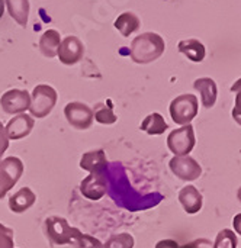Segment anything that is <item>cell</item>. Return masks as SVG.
Here are the masks:
<instances>
[{
  "mask_svg": "<svg viewBox=\"0 0 241 248\" xmlns=\"http://www.w3.org/2000/svg\"><path fill=\"white\" fill-rule=\"evenodd\" d=\"M177 198H179V202H180L182 208L189 215H195V214H198L202 209V205H204L202 193L195 186H192V185L185 186L179 192Z\"/></svg>",
  "mask_w": 241,
  "mask_h": 248,
  "instance_id": "obj_14",
  "label": "cell"
},
{
  "mask_svg": "<svg viewBox=\"0 0 241 248\" xmlns=\"http://www.w3.org/2000/svg\"><path fill=\"white\" fill-rule=\"evenodd\" d=\"M7 148H9V138H7V134H6L3 124L0 122V161H1L3 154L7 151Z\"/></svg>",
  "mask_w": 241,
  "mask_h": 248,
  "instance_id": "obj_28",
  "label": "cell"
},
{
  "mask_svg": "<svg viewBox=\"0 0 241 248\" xmlns=\"http://www.w3.org/2000/svg\"><path fill=\"white\" fill-rule=\"evenodd\" d=\"M57 99H58V94L52 86H48V84L35 86L32 90L31 105H29V112H31L32 118L42 119V118L48 116L52 112V109L55 108Z\"/></svg>",
  "mask_w": 241,
  "mask_h": 248,
  "instance_id": "obj_4",
  "label": "cell"
},
{
  "mask_svg": "<svg viewBox=\"0 0 241 248\" xmlns=\"http://www.w3.org/2000/svg\"><path fill=\"white\" fill-rule=\"evenodd\" d=\"M113 26L121 32L122 36L128 38L141 28V20L134 12H124L115 19Z\"/></svg>",
  "mask_w": 241,
  "mask_h": 248,
  "instance_id": "obj_21",
  "label": "cell"
},
{
  "mask_svg": "<svg viewBox=\"0 0 241 248\" xmlns=\"http://www.w3.org/2000/svg\"><path fill=\"white\" fill-rule=\"evenodd\" d=\"M239 240L234 231L231 230H223L218 232L215 243L212 244V248H237Z\"/></svg>",
  "mask_w": 241,
  "mask_h": 248,
  "instance_id": "obj_25",
  "label": "cell"
},
{
  "mask_svg": "<svg viewBox=\"0 0 241 248\" xmlns=\"http://www.w3.org/2000/svg\"><path fill=\"white\" fill-rule=\"evenodd\" d=\"M108 167V166H106ZM106 169L93 171L80 183V193L89 201H99L106 195Z\"/></svg>",
  "mask_w": 241,
  "mask_h": 248,
  "instance_id": "obj_11",
  "label": "cell"
},
{
  "mask_svg": "<svg viewBox=\"0 0 241 248\" xmlns=\"http://www.w3.org/2000/svg\"><path fill=\"white\" fill-rule=\"evenodd\" d=\"M172 173L182 182H193L202 176L201 164L191 155L173 157L169 163Z\"/></svg>",
  "mask_w": 241,
  "mask_h": 248,
  "instance_id": "obj_10",
  "label": "cell"
},
{
  "mask_svg": "<svg viewBox=\"0 0 241 248\" xmlns=\"http://www.w3.org/2000/svg\"><path fill=\"white\" fill-rule=\"evenodd\" d=\"M64 115H65L67 122L79 131L89 129L95 121L93 110L86 103H81V102L67 103L64 108Z\"/></svg>",
  "mask_w": 241,
  "mask_h": 248,
  "instance_id": "obj_8",
  "label": "cell"
},
{
  "mask_svg": "<svg viewBox=\"0 0 241 248\" xmlns=\"http://www.w3.org/2000/svg\"><path fill=\"white\" fill-rule=\"evenodd\" d=\"M237 198H239V201L241 202V187L237 190Z\"/></svg>",
  "mask_w": 241,
  "mask_h": 248,
  "instance_id": "obj_33",
  "label": "cell"
},
{
  "mask_svg": "<svg viewBox=\"0 0 241 248\" xmlns=\"http://www.w3.org/2000/svg\"><path fill=\"white\" fill-rule=\"evenodd\" d=\"M166 49L163 36L156 32H144L135 36L129 46L131 60L135 64H150L159 60Z\"/></svg>",
  "mask_w": 241,
  "mask_h": 248,
  "instance_id": "obj_3",
  "label": "cell"
},
{
  "mask_svg": "<svg viewBox=\"0 0 241 248\" xmlns=\"http://www.w3.org/2000/svg\"><path fill=\"white\" fill-rule=\"evenodd\" d=\"M106 182H108V187H106L108 196L119 208H124L129 212H138V211L154 208L164 199L163 195L157 192L141 195L138 190H135L129 183L124 164L119 161L108 163Z\"/></svg>",
  "mask_w": 241,
  "mask_h": 248,
  "instance_id": "obj_1",
  "label": "cell"
},
{
  "mask_svg": "<svg viewBox=\"0 0 241 248\" xmlns=\"http://www.w3.org/2000/svg\"><path fill=\"white\" fill-rule=\"evenodd\" d=\"M167 128H169V125H167L166 119L159 112H153L148 116H145L140 125V129L148 135H161L167 131Z\"/></svg>",
  "mask_w": 241,
  "mask_h": 248,
  "instance_id": "obj_22",
  "label": "cell"
},
{
  "mask_svg": "<svg viewBox=\"0 0 241 248\" xmlns=\"http://www.w3.org/2000/svg\"><path fill=\"white\" fill-rule=\"evenodd\" d=\"M36 195L29 187H22L9 198V209L13 214H23L33 206Z\"/></svg>",
  "mask_w": 241,
  "mask_h": 248,
  "instance_id": "obj_16",
  "label": "cell"
},
{
  "mask_svg": "<svg viewBox=\"0 0 241 248\" xmlns=\"http://www.w3.org/2000/svg\"><path fill=\"white\" fill-rule=\"evenodd\" d=\"M4 13V0H0V19L3 17Z\"/></svg>",
  "mask_w": 241,
  "mask_h": 248,
  "instance_id": "obj_32",
  "label": "cell"
},
{
  "mask_svg": "<svg viewBox=\"0 0 241 248\" xmlns=\"http://www.w3.org/2000/svg\"><path fill=\"white\" fill-rule=\"evenodd\" d=\"M4 4L7 7V12L10 15V17L20 26H26L28 25V19H29V0H4Z\"/></svg>",
  "mask_w": 241,
  "mask_h": 248,
  "instance_id": "obj_20",
  "label": "cell"
},
{
  "mask_svg": "<svg viewBox=\"0 0 241 248\" xmlns=\"http://www.w3.org/2000/svg\"><path fill=\"white\" fill-rule=\"evenodd\" d=\"M60 44H61L60 32L55 29H48L39 38V51L42 52L44 57L54 58V57H57Z\"/></svg>",
  "mask_w": 241,
  "mask_h": 248,
  "instance_id": "obj_19",
  "label": "cell"
},
{
  "mask_svg": "<svg viewBox=\"0 0 241 248\" xmlns=\"http://www.w3.org/2000/svg\"><path fill=\"white\" fill-rule=\"evenodd\" d=\"M83 55H84V45L77 36L68 35L64 39H61V44L57 51V57L60 62H63L64 65H74L79 61H81Z\"/></svg>",
  "mask_w": 241,
  "mask_h": 248,
  "instance_id": "obj_12",
  "label": "cell"
},
{
  "mask_svg": "<svg viewBox=\"0 0 241 248\" xmlns=\"http://www.w3.org/2000/svg\"><path fill=\"white\" fill-rule=\"evenodd\" d=\"M156 248H179V244L175 240H161L156 244Z\"/></svg>",
  "mask_w": 241,
  "mask_h": 248,
  "instance_id": "obj_30",
  "label": "cell"
},
{
  "mask_svg": "<svg viewBox=\"0 0 241 248\" xmlns=\"http://www.w3.org/2000/svg\"><path fill=\"white\" fill-rule=\"evenodd\" d=\"M233 227H234V231L241 235V214H237L233 219Z\"/></svg>",
  "mask_w": 241,
  "mask_h": 248,
  "instance_id": "obj_31",
  "label": "cell"
},
{
  "mask_svg": "<svg viewBox=\"0 0 241 248\" xmlns=\"http://www.w3.org/2000/svg\"><path fill=\"white\" fill-rule=\"evenodd\" d=\"M31 94L22 89H10L0 97V108L7 115H19L29 109Z\"/></svg>",
  "mask_w": 241,
  "mask_h": 248,
  "instance_id": "obj_9",
  "label": "cell"
},
{
  "mask_svg": "<svg viewBox=\"0 0 241 248\" xmlns=\"http://www.w3.org/2000/svg\"><path fill=\"white\" fill-rule=\"evenodd\" d=\"M13 237H15L13 230L7 228L0 222V248H15Z\"/></svg>",
  "mask_w": 241,
  "mask_h": 248,
  "instance_id": "obj_27",
  "label": "cell"
},
{
  "mask_svg": "<svg viewBox=\"0 0 241 248\" xmlns=\"http://www.w3.org/2000/svg\"><path fill=\"white\" fill-rule=\"evenodd\" d=\"M195 144H196L195 131L191 124L173 129L167 137V147L175 154V157L189 155L195 148Z\"/></svg>",
  "mask_w": 241,
  "mask_h": 248,
  "instance_id": "obj_6",
  "label": "cell"
},
{
  "mask_svg": "<svg viewBox=\"0 0 241 248\" xmlns=\"http://www.w3.org/2000/svg\"><path fill=\"white\" fill-rule=\"evenodd\" d=\"M179 248H212V243L207 238H199V240H195L192 243H188L185 246Z\"/></svg>",
  "mask_w": 241,
  "mask_h": 248,
  "instance_id": "obj_29",
  "label": "cell"
},
{
  "mask_svg": "<svg viewBox=\"0 0 241 248\" xmlns=\"http://www.w3.org/2000/svg\"><path fill=\"white\" fill-rule=\"evenodd\" d=\"M134 237L128 232H121L116 235H112L109 240H106L105 244L100 248H134Z\"/></svg>",
  "mask_w": 241,
  "mask_h": 248,
  "instance_id": "obj_24",
  "label": "cell"
},
{
  "mask_svg": "<svg viewBox=\"0 0 241 248\" xmlns=\"http://www.w3.org/2000/svg\"><path fill=\"white\" fill-rule=\"evenodd\" d=\"M193 87H195V90L199 92L201 102H202V106L205 109H211V108L215 106L217 96H218V87H217V83L212 78L201 77V78L195 80Z\"/></svg>",
  "mask_w": 241,
  "mask_h": 248,
  "instance_id": "obj_15",
  "label": "cell"
},
{
  "mask_svg": "<svg viewBox=\"0 0 241 248\" xmlns=\"http://www.w3.org/2000/svg\"><path fill=\"white\" fill-rule=\"evenodd\" d=\"M44 234L51 246H71L74 248H100L102 243L70 224L61 217H48L44 221Z\"/></svg>",
  "mask_w": 241,
  "mask_h": 248,
  "instance_id": "obj_2",
  "label": "cell"
},
{
  "mask_svg": "<svg viewBox=\"0 0 241 248\" xmlns=\"http://www.w3.org/2000/svg\"><path fill=\"white\" fill-rule=\"evenodd\" d=\"M33 125H35V121H33V118L31 115H26V113L15 115L7 122V125L4 126L9 141L10 140L17 141V140H22V138L28 137L31 134V131L33 129Z\"/></svg>",
  "mask_w": 241,
  "mask_h": 248,
  "instance_id": "obj_13",
  "label": "cell"
},
{
  "mask_svg": "<svg viewBox=\"0 0 241 248\" xmlns=\"http://www.w3.org/2000/svg\"><path fill=\"white\" fill-rule=\"evenodd\" d=\"M93 110V118L97 124L100 125H112L118 121V116L113 113V109H112V102L108 100V102H100L95 106Z\"/></svg>",
  "mask_w": 241,
  "mask_h": 248,
  "instance_id": "obj_23",
  "label": "cell"
},
{
  "mask_svg": "<svg viewBox=\"0 0 241 248\" xmlns=\"http://www.w3.org/2000/svg\"><path fill=\"white\" fill-rule=\"evenodd\" d=\"M172 121L179 125H189L199 112V100L195 94L185 93L175 97L169 108Z\"/></svg>",
  "mask_w": 241,
  "mask_h": 248,
  "instance_id": "obj_5",
  "label": "cell"
},
{
  "mask_svg": "<svg viewBox=\"0 0 241 248\" xmlns=\"http://www.w3.org/2000/svg\"><path fill=\"white\" fill-rule=\"evenodd\" d=\"M108 157H106V153L103 150H95V151H89V153H84L80 158V167L89 173H93V171H99V170H103L106 169L108 166Z\"/></svg>",
  "mask_w": 241,
  "mask_h": 248,
  "instance_id": "obj_18",
  "label": "cell"
},
{
  "mask_svg": "<svg viewBox=\"0 0 241 248\" xmlns=\"http://www.w3.org/2000/svg\"><path fill=\"white\" fill-rule=\"evenodd\" d=\"M177 49L188 60H191L193 62H202L205 60V55H207L205 45L199 39H195V38L180 41L179 45H177Z\"/></svg>",
  "mask_w": 241,
  "mask_h": 248,
  "instance_id": "obj_17",
  "label": "cell"
},
{
  "mask_svg": "<svg viewBox=\"0 0 241 248\" xmlns=\"http://www.w3.org/2000/svg\"><path fill=\"white\" fill-rule=\"evenodd\" d=\"M23 163L20 158L12 155L6 157L0 161V199L9 193L13 186L19 182L23 174Z\"/></svg>",
  "mask_w": 241,
  "mask_h": 248,
  "instance_id": "obj_7",
  "label": "cell"
},
{
  "mask_svg": "<svg viewBox=\"0 0 241 248\" xmlns=\"http://www.w3.org/2000/svg\"><path fill=\"white\" fill-rule=\"evenodd\" d=\"M231 93H236V102H234V108H233V118L234 121L241 126V78H239L233 86H231Z\"/></svg>",
  "mask_w": 241,
  "mask_h": 248,
  "instance_id": "obj_26",
  "label": "cell"
}]
</instances>
